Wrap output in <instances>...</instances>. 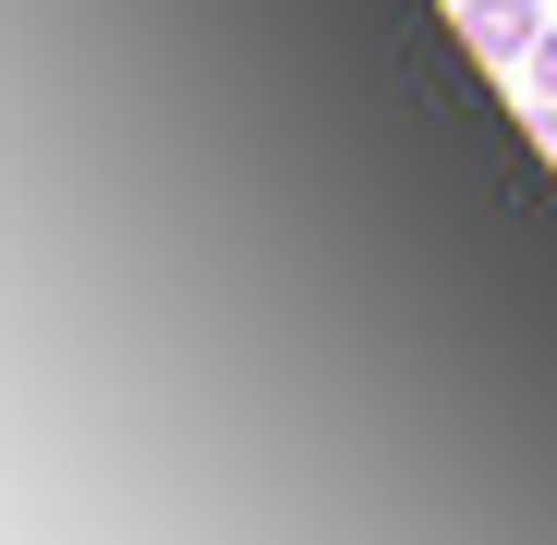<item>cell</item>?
I'll list each match as a JSON object with an SVG mask.
<instances>
[{"instance_id":"6da1fadb","label":"cell","mask_w":557,"mask_h":545,"mask_svg":"<svg viewBox=\"0 0 557 545\" xmlns=\"http://www.w3.org/2000/svg\"><path fill=\"white\" fill-rule=\"evenodd\" d=\"M460 37H473V61L521 73V61L545 49V13H533V0H460Z\"/></svg>"},{"instance_id":"7a4b0ae2","label":"cell","mask_w":557,"mask_h":545,"mask_svg":"<svg viewBox=\"0 0 557 545\" xmlns=\"http://www.w3.org/2000/svg\"><path fill=\"white\" fill-rule=\"evenodd\" d=\"M521 73H533V98H557V25H545V49H533Z\"/></svg>"},{"instance_id":"3957f363","label":"cell","mask_w":557,"mask_h":545,"mask_svg":"<svg viewBox=\"0 0 557 545\" xmlns=\"http://www.w3.org/2000/svg\"><path fill=\"white\" fill-rule=\"evenodd\" d=\"M533 146H545V158H557V98H533Z\"/></svg>"}]
</instances>
